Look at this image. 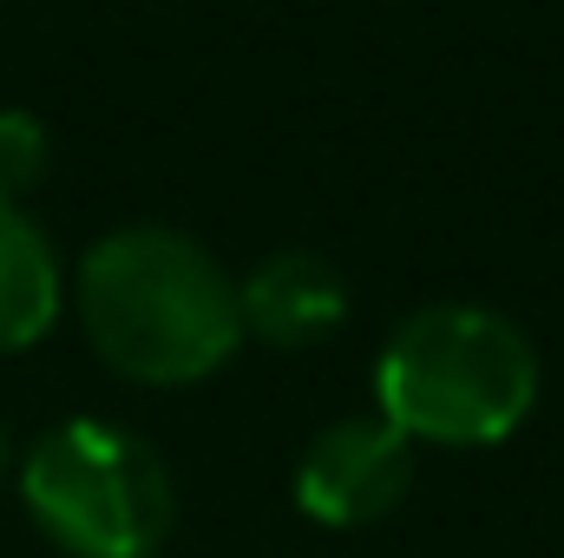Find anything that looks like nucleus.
<instances>
[{
    "label": "nucleus",
    "instance_id": "obj_1",
    "mask_svg": "<svg viewBox=\"0 0 564 558\" xmlns=\"http://www.w3.org/2000/svg\"><path fill=\"white\" fill-rule=\"evenodd\" d=\"M73 309L93 355L139 388L210 382L243 348L237 277L184 230L132 224L79 257Z\"/></svg>",
    "mask_w": 564,
    "mask_h": 558
},
{
    "label": "nucleus",
    "instance_id": "obj_2",
    "mask_svg": "<svg viewBox=\"0 0 564 558\" xmlns=\"http://www.w3.org/2000/svg\"><path fill=\"white\" fill-rule=\"evenodd\" d=\"M532 408L539 348L486 302H426L375 355V415L414 447H499Z\"/></svg>",
    "mask_w": 564,
    "mask_h": 558
},
{
    "label": "nucleus",
    "instance_id": "obj_3",
    "mask_svg": "<svg viewBox=\"0 0 564 558\" xmlns=\"http://www.w3.org/2000/svg\"><path fill=\"white\" fill-rule=\"evenodd\" d=\"M20 500L66 558H158L177 519L164 460L119 420H59L20 460Z\"/></svg>",
    "mask_w": 564,
    "mask_h": 558
},
{
    "label": "nucleus",
    "instance_id": "obj_4",
    "mask_svg": "<svg viewBox=\"0 0 564 558\" xmlns=\"http://www.w3.org/2000/svg\"><path fill=\"white\" fill-rule=\"evenodd\" d=\"M414 486V440L381 415L328 420L295 460V506L328 533L388 519Z\"/></svg>",
    "mask_w": 564,
    "mask_h": 558
},
{
    "label": "nucleus",
    "instance_id": "obj_5",
    "mask_svg": "<svg viewBox=\"0 0 564 558\" xmlns=\"http://www.w3.org/2000/svg\"><path fill=\"white\" fill-rule=\"evenodd\" d=\"M243 342L270 348H315L348 322V282L315 250H276L237 282Z\"/></svg>",
    "mask_w": 564,
    "mask_h": 558
},
{
    "label": "nucleus",
    "instance_id": "obj_6",
    "mask_svg": "<svg viewBox=\"0 0 564 558\" xmlns=\"http://www.w3.org/2000/svg\"><path fill=\"white\" fill-rule=\"evenodd\" d=\"M66 309V270L26 204H0V355L46 342Z\"/></svg>",
    "mask_w": 564,
    "mask_h": 558
},
{
    "label": "nucleus",
    "instance_id": "obj_7",
    "mask_svg": "<svg viewBox=\"0 0 564 558\" xmlns=\"http://www.w3.org/2000/svg\"><path fill=\"white\" fill-rule=\"evenodd\" d=\"M53 171V132L46 119L0 106V204H20L40 178Z\"/></svg>",
    "mask_w": 564,
    "mask_h": 558
},
{
    "label": "nucleus",
    "instance_id": "obj_8",
    "mask_svg": "<svg viewBox=\"0 0 564 558\" xmlns=\"http://www.w3.org/2000/svg\"><path fill=\"white\" fill-rule=\"evenodd\" d=\"M7 473H13V440H7V427H0V486H7Z\"/></svg>",
    "mask_w": 564,
    "mask_h": 558
}]
</instances>
